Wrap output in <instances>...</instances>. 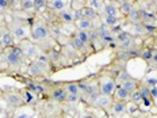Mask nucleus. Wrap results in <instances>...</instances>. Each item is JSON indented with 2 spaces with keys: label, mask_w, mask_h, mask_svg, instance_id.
Segmentation results:
<instances>
[{
  "label": "nucleus",
  "mask_w": 157,
  "mask_h": 118,
  "mask_svg": "<svg viewBox=\"0 0 157 118\" xmlns=\"http://www.w3.org/2000/svg\"><path fill=\"white\" fill-rule=\"evenodd\" d=\"M81 12H83V18L88 19V21H92V19H95L98 16V12L91 7H84L83 10H81Z\"/></svg>",
  "instance_id": "2eb2a0df"
},
{
  "label": "nucleus",
  "mask_w": 157,
  "mask_h": 118,
  "mask_svg": "<svg viewBox=\"0 0 157 118\" xmlns=\"http://www.w3.org/2000/svg\"><path fill=\"white\" fill-rule=\"evenodd\" d=\"M15 38L12 37V34L10 31H4L0 35V42H2V46H12L14 45Z\"/></svg>",
  "instance_id": "0eeeda50"
},
{
  "label": "nucleus",
  "mask_w": 157,
  "mask_h": 118,
  "mask_svg": "<svg viewBox=\"0 0 157 118\" xmlns=\"http://www.w3.org/2000/svg\"><path fill=\"white\" fill-rule=\"evenodd\" d=\"M65 91H67V94H73V95H80L81 92L77 83H68L67 87H65Z\"/></svg>",
  "instance_id": "a211bd4d"
},
{
  "label": "nucleus",
  "mask_w": 157,
  "mask_h": 118,
  "mask_svg": "<svg viewBox=\"0 0 157 118\" xmlns=\"http://www.w3.org/2000/svg\"><path fill=\"white\" fill-rule=\"evenodd\" d=\"M115 46H117L115 42H111V44H110V48H115Z\"/></svg>",
  "instance_id": "603ef678"
},
{
  "label": "nucleus",
  "mask_w": 157,
  "mask_h": 118,
  "mask_svg": "<svg viewBox=\"0 0 157 118\" xmlns=\"http://www.w3.org/2000/svg\"><path fill=\"white\" fill-rule=\"evenodd\" d=\"M114 95L117 96L118 100H121V102H125V100H129L130 99V92H127V91L125 90V88L122 87H117L115 92H114Z\"/></svg>",
  "instance_id": "6e6552de"
},
{
  "label": "nucleus",
  "mask_w": 157,
  "mask_h": 118,
  "mask_svg": "<svg viewBox=\"0 0 157 118\" xmlns=\"http://www.w3.org/2000/svg\"><path fill=\"white\" fill-rule=\"evenodd\" d=\"M130 45H132V39H129V41H126V42H123V44H121V48H129Z\"/></svg>",
  "instance_id": "49530a36"
},
{
  "label": "nucleus",
  "mask_w": 157,
  "mask_h": 118,
  "mask_svg": "<svg viewBox=\"0 0 157 118\" xmlns=\"http://www.w3.org/2000/svg\"><path fill=\"white\" fill-rule=\"evenodd\" d=\"M52 96H53L54 100L63 103V102H67L68 94H67V91H65V88H60V87H58V88H54V90H53V92H52Z\"/></svg>",
  "instance_id": "39448f33"
},
{
  "label": "nucleus",
  "mask_w": 157,
  "mask_h": 118,
  "mask_svg": "<svg viewBox=\"0 0 157 118\" xmlns=\"http://www.w3.org/2000/svg\"><path fill=\"white\" fill-rule=\"evenodd\" d=\"M146 84H148V86H150V88H152V87H156L157 79H156V77H149L148 80H146Z\"/></svg>",
  "instance_id": "ea45409f"
},
{
  "label": "nucleus",
  "mask_w": 157,
  "mask_h": 118,
  "mask_svg": "<svg viewBox=\"0 0 157 118\" xmlns=\"http://www.w3.org/2000/svg\"><path fill=\"white\" fill-rule=\"evenodd\" d=\"M138 91H140V94H141L142 100H145V99H150V92H149V88L142 87V88H138Z\"/></svg>",
  "instance_id": "c756f323"
},
{
  "label": "nucleus",
  "mask_w": 157,
  "mask_h": 118,
  "mask_svg": "<svg viewBox=\"0 0 157 118\" xmlns=\"http://www.w3.org/2000/svg\"><path fill=\"white\" fill-rule=\"evenodd\" d=\"M111 31H114V33H117V34H119V33L122 31V27H121V26H114V27L111 29Z\"/></svg>",
  "instance_id": "a18cd8bd"
},
{
  "label": "nucleus",
  "mask_w": 157,
  "mask_h": 118,
  "mask_svg": "<svg viewBox=\"0 0 157 118\" xmlns=\"http://www.w3.org/2000/svg\"><path fill=\"white\" fill-rule=\"evenodd\" d=\"M26 99H27V102H29V100L31 99V95L29 94V92H26Z\"/></svg>",
  "instance_id": "3c124183"
},
{
  "label": "nucleus",
  "mask_w": 157,
  "mask_h": 118,
  "mask_svg": "<svg viewBox=\"0 0 157 118\" xmlns=\"http://www.w3.org/2000/svg\"><path fill=\"white\" fill-rule=\"evenodd\" d=\"M118 22H119V19H118V16H104V25L109 27H114V26L118 25Z\"/></svg>",
  "instance_id": "a878e982"
},
{
  "label": "nucleus",
  "mask_w": 157,
  "mask_h": 118,
  "mask_svg": "<svg viewBox=\"0 0 157 118\" xmlns=\"http://www.w3.org/2000/svg\"><path fill=\"white\" fill-rule=\"evenodd\" d=\"M71 45H72V48H75L76 50H84V49L87 48V44H84V42L81 41V39H78L76 35L71 39Z\"/></svg>",
  "instance_id": "dca6fc26"
},
{
  "label": "nucleus",
  "mask_w": 157,
  "mask_h": 118,
  "mask_svg": "<svg viewBox=\"0 0 157 118\" xmlns=\"http://www.w3.org/2000/svg\"><path fill=\"white\" fill-rule=\"evenodd\" d=\"M48 6L56 11H64L67 7V2L65 0H52V2H48Z\"/></svg>",
  "instance_id": "9d476101"
},
{
  "label": "nucleus",
  "mask_w": 157,
  "mask_h": 118,
  "mask_svg": "<svg viewBox=\"0 0 157 118\" xmlns=\"http://www.w3.org/2000/svg\"><path fill=\"white\" fill-rule=\"evenodd\" d=\"M7 63L11 65V67H19L22 63V57L15 53H12V52H10L7 54Z\"/></svg>",
  "instance_id": "1a4fd4ad"
},
{
  "label": "nucleus",
  "mask_w": 157,
  "mask_h": 118,
  "mask_svg": "<svg viewBox=\"0 0 157 118\" xmlns=\"http://www.w3.org/2000/svg\"><path fill=\"white\" fill-rule=\"evenodd\" d=\"M11 34L15 39L22 41V39H26V37H27V30H26V27H23L22 25H16V26L12 27Z\"/></svg>",
  "instance_id": "20e7f679"
},
{
  "label": "nucleus",
  "mask_w": 157,
  "mask_h": 118,
  "mask_svg": "<svg viewBox=\"0 0 157 118\" xmlns=\"http://www.w3.org/2000/svg\"><path fill=\"white\" fill-rule=\"evenodd\" d=\"M76 37L78 39H81V41L84 42V44H88V42L91 41V35H90V33L88 31H84V30H78L77 31V34H76Z\"/></svg>",
  "instance_id": "393cba45"
},
{
  "label": "nucleus",
  "mask_w": 157,
  "mask_h": 118,
  "mask_svg": "<svg viewBox=\"0 0 157 118\" xmlns=\"http://www.w3.org/2000/svg\"><path fill=\"white\" fill-rule=\"evenodd\" d=\"M30 88L33 91H35V92H44V91H45V88L42 86H38V84H31Z\"/></svg>",
  "instance_id": "4c0bfd02"
},
{
  "label": "nucleus",
  "mask_w": 157,
  "mask_h": 118,
  "mask_svg": "<svg viewBox=\"0 0 157 118\" xmlns=\"http://www.w3.org/2000/svg\"><path fill=\"white\" fill-rule=\"evenodd\" d=\"M15 118H31V116L29 113H16V117Z\"/></svg>",
  "instance_id": "37998d69"
},
{
  "label": "nucleus",
  "mask_w": 157,
  "mask_h": 118,
  "mask_svg": "<svg viewBox=\"0 0 157 118\" xmlns=\"http://www.w3.org/2000/svg\"><path fill=\"white\" fill-rule=\"evenodd\" d=\"M88 4H90L91 8H94L95 11H96V10H100V8H102V4H103V3L99 2V0H90V2H88Z\"/></svg>",
  "instance_id": "7c9ffc66"
},
{
  "label": "nucleus",
  "mask_w": 157,
  "mask_h": 118,
  "mask_svg": "<svg viewBox=\"0 0 157 118\" xmlns=\"http://www.w3.org/2000/svg\"><path fill=\"white\" fill-rule=\"evenodd\" d=\"M144 30L149 31V33H153V31H156V26L152 25V23H144Z\"/></svg>",
  "instance_id": "c9c22d12"
},
{
  "label": "nucleus",
  "mask_w": 157,
  "mask_h": 118,
  "mask_svg": "<svg viewBox=\"0 0 157 118\" xmlns=\"http://www.w3.org/2000/svg\"><path fill=\"white\" fill-rule=\"evenodd\" d=\"M129 79H130V76H129V73H127L126 71H123L122 73L119 75V80L122 81V83H123V81H125V80H129Z\"/></svg>",
  "instance_id": "79ce46f5"
},
{
  "label": "nucleus",
  "mask_w": 157,
  "mask_h": 118,
  "mask_svg": "<svg viewBox=\"0 0 157 118\" xmlns=\"http://www.w3.org/2000/svg\"><path fill=\"white\" fill-rule=\"evenodd\" d=\"M73 18H75V21H76V22L81 21V19H84V18H83V12H81V10H76V11L73 12Z\"/></svg>",
  "instance_id": "e433bc0d"
},
{
  "label": "nucleus",
  "mask_w": 157,
  "mask_h": 118,
  "mask_svg": "<svg viewBox=\"0 0 157 118\" xmlns=\"http://www.w3.org/2000/svg\"><path fill=\"white\" fill-rule=\"evenodd\" d=\"M103 11H104V15L106 16H117L118 15V8H117L115 4H113V3L104 4Z\"/></svg>",
  "instance_id": "ddd939ff"
},
{
  "label": "nucleus",
  "mask_w": 157,
  "mask_h": 118,
  "mask_svg": "<svg viewBox=\"0 0 157 118\" xmlns=\"http://www.w3.org/2000/svg\"><path fill=\"white\" fill-rule=\"evenodd\" d=\"M107 35H110V30L107 29V26H106V25H104V26H100V27L98 29V37L104 38V37H107Z\"/></svg>",
  "instance_id": "c85d7f7f"
},
{
  "label": "nucleus",
  "mask_w": 157,
  "mask_h": 118,
  "mask_svg": "<svg viewBox=\"0 0 157 118\" xmlns=\"http://www.w3.org/2000/svg\"><path fill=\"white\" fill-rule=\"evenodd\" d=\"M48 6V2L46 0H34V8L38 10V8H45Z\"/></svg>",
  "instance_id": "2f4dec72"
},
{
  "label": "nucleus",
  "mask_w": 157,
  "mask_h": 118,
  "mask_svg": "<svg viewBox=\"0 0 157 118\" xmlns=\"http://www.w3.org/2000/svg\"><path fill=\"white\" fill-rule=\"evenodd\" d=\"M83 118H95V117H94L91 113H86V114L83 116Z\"/></svg>",
  "instance_id": "09e8293b"
},
{
  "label": "nucleus",
  "mask_w": 157,
  "mask_h": 118,
  "mask_svg": "<svg viewBox=\"0 0 157 118\" xmlns=\"http://www.w3.org/2000/svg\"><path fill=\"white\" fill-rule=\"evenodd\" d=\"M41 68L37 65V63H33L30 67H29V71H27V73L30 75V76H39L41 75Z\"/></svg>",
  "instance_id": "5701e85b"
},
{
  "label": "nucleus",
  "mask_w": 157,
  "mask_h": 118,
  "mask_svg": "<svg viewBox=\"0 0 157 118\" xmlns=\"http://www.w3.org/2000/svg\"><path fill=\"white\" fill-rule=\"evenodd\" d=\"M111 102H113V99H111V96H106V95H99L98 96V99L95 100V106L100 107V109H107V107L111 106Z\"/></svg>",
  "instance_id": "423d86ee"
},
{
  "label": "nucleus",
  "mask_w": 157,
  "mask_h": 118,
  "mask_svg": "<svg viewBox=\"0 0 157 118\" xmlns=\"http://www.w3.org/2000/svg\"><path fill=\"white\" fill-rule=\"evenodd\" d=\"M10 4H11V2H8V0H0V8L2 10H7Z\"/></svg>",
  "instance_id": "58836bf2"
},
{
  "label": "nucleus",
  "mask_w": 157,
  "mask_h": 118,
  "mask_svg": "<svg viewBox=\"0 0 157 118\" xmlns=\"http://www.w3.org/2000/svg\"><path fill=\"white\" fill-rule=\"evenodd\" d=\"M31 35L34 41H44L49 37V29L45 25H34L31 29Z\"/></svg>",
  "instance_id": "f03ea898"
},
{
  "label": "nucleus",
  "mask_w": 157,
  "mask_h": 118,
  "mask_svg": "<svg viewBox=\"0 0 157 118\" xmlns=\"http://www.w3.org/2000/svg\"><path fill=\"white\" fill-rule=\"evenodd\" d=\"M153 118H157V117H153Z\"/></svg>",
  "instance_id": "864d4df0"
},
{
  "label": "nucleus",
  "mask_w": 157,
  "mask_h": 118,
  "mask_svg": "<svg viewBox=\"0 0 157 118\" xmlns=\"http://www.w3.org/2000/svg\"><path fill=\"white\" fill-rule=\"evenodd\" d=\"M150 92V98H157V87H152L149 90Z\"/></svg>",
  "instance_id": "c03bdc74"
},
{
  "label": "nucleus",
  "mask_w": 157,
  "mask_h": 118,
  "mask_svg": "<svg viewBox=\"0 0 157 118\" xmlns=\"http://www.w3.org/2000/svg\"><path fill=\"white\" fill-rule=\"evenodd\" d=\"M129 39H132V34L127 31H121L119 34H117L115 37V41L118 42V44H123V42L129 41Z\"/></svg>",
  "instance_id": "412c9836"
},
{
  "label": "nucleus",
  "mask_w": 157,
  "mask_h": 118,
  "mask_svg": "<svg viewBox=\"0 0 157 118\" xmlns=\"http://www.w3.org/2000/svg\"><path fill=\"white\" fill-rule=\"evenodd\" d=\"M7 102L11 104V106H21L23 99H22V96L18 94H10V95H7Z\"/></svg>",
  "instance_id": "4468645a"
},
{
  "label": "nucleus",
  "mask_w": 157,
  "mask_h": 118,
  "mask_svg": "<svg viewBox=\"0 0 157 118\" xmlns=\"http://www.w3.org/2000/svg\"><path fill=\"white\" fill-rule=\"evenodd\" d=\"M77 23V27L78 30H84V31H88L92 29V21H88V19H81V21L76 22Z\"/></svg>",
  "instance_id": "f3484780"
},
{
  "label": "nucleus",
  "mask_w": 157,
  "mask_h": 118,
  "mask_svg": "<svg viewBox=\"0 0 157 118\" xmlns=\"http://www.w3.org/2000/svg\"><path fill=\"white\" fill-rule=\"evenodd\" d=\"M60 18L63 19L64 22H67V23H72V22L75 21V18H73V12H72V11H68V10H64V11H61Z\"/></svg>",
  "instance_id": "4be33fe9"
},
{
  "label": "nucleus",
  "mask_w": 157,
  "mask_h": 118,
  "mask_svg": "<svg viewBox=\"0 0 157 118\" xmlns=\"http://www.w3.org/2000/svg\"><path fill=\"white\" fill-rule=\"evenodd\" d=\"M127 16H129V19L133 22L134 25H136V23H140V22H141V12H140L138 10H136V8H133L132 12H130V14L127 15Z\"/></svg>",
  "instance_id": "aec40b11"
},
{
  "label": "nucleus",
  "mask_w": 157,
  "mask_h": 118,
  "mask_svg": "<svg viewBox=\"0 0 157 118\" xmlns=\"http://www.w3.org/2000/svg\"><path fill=\"white\" fill-rule=\"evenodd\" d=\"M133 10V3L132 2H121V11L123 12V14L129 15L130 12H132Z\"/></svg>",
  "instance_id": "b1692460"
},
{
  "label": "nucleus",
  "mask_w": 157,
  "mask_h": 118,
  "mask_svg": "<svg viewBox=\"0 0 157 118\" xmlns=\"http://www.w3.org/2000/svg\"><path fill=\"white\" fill-rule=\"evenodd\" d=\"M126 113H129V114H137V113H140V107H138V104H136V103H133V102H130V103H127L126 104Z\"/></svg>",
  "instance_id": "bb28decb"
},
{
  "label": "nucleus",
  "mask_w": 157,
  "mask_h": 118,
  "mask_svg": "<svg viewBox=\"0 0 157 118\" xmlns=\"http://www.w3.org/2000/svg\"><path fill=\"white\" fill-rule=\"evenodd\" d=\"M22 8L23 10L34 8V0H25V2H22Z\"/></svg>",
  "instance_id": "473e14b6"
},
{
  "label": "nucleus",
  "mask_w": 157,
  "mask_h": 118,
  "mask_svg": "<svg viewBox=\"0 0 157 118\" xmlns=\"http://www.w3.org/2000/svg\"><path fill=\"white\" fill-rule=\"evenodd\" d=\"M121 87H122V88H125V90L127 91V92H130V94H132L133 91L138 90V86H137V81H136V80H133V79H129V80H125L122 84H121Z\"/></svg>",
  "instance_id": "9b49d317"
},
{
  "label": "nucleus",
  "mask_w": 157,
  "mask_h": 118,
  "mask_svg": "<svg viewBox=\"0 0 157 118\" xmlns=\"http://www.w3.org/2000/svg\"><path fill=\"white\" fill-rule=\"evenodd\" d=\"M152 57H153V53H152V50H145L142 53V58L145 61H150L152 60Z\"/></svg>",
  "instance_id": "f704fd0d"
},
{
  "label": "nucleus",
  "mask_w": 157,
  "mask_h": 118,
  "mask_svg": "<svg viewBox=\"0 0 157 118\" xmlns=\"http://www.w3.org/2000/svg\"><path fill=\"white\" fill-rule=\"evenodd\" d=\"M80 100V95H73V94H68L67 96V102L69 103H76Z\"/></svg>",
  "instance_id": "72a5a7b5"
},
{
  "label": "nucleus",
  "mask_w": 157,
  "mask_h": 118,
  "mask_svg": "<svg viewBox=\"0 0 157 118\" xmlns=\"http://www.w3.org/2000/svg\"><path fill=\"white\" fill-rule=\"evenodd\" d=\"M50 60H52V61L58 60V53H56V52H53V53L50 54Z\"/></svg>",
  "instance_id": "de8ad7c7"
},
{
  "label": "nucleus",
  "mask_w": 157,
  "mask_h": 118,
  "mask_svg": "<svg viewBox=\"0 0 157 118\" xmlns=\"http://www.w3.org/2000/svg\"><path fill=\"white\" fill-rule=\"evenodd\" d=\"M130 100H132L133 103H136V104H140L142 102V98H141V94H140V91L138 90H136V91H133L132 94H130Z\"/></svg>",
  "instance_id": "cd10ccee"
},
{
  "label": "nucleus",
  "mask_w": 157,
  "mask_h": 118,
  "mask_svg": "<svg viewBox=\"0 0 157 118\" xmlns=\"http://www.w3.org/2000/svg\"><path fill=\"white\" fill-rule=\"evenodd\" d=\"M21 48H22V50H23L25 56H27V57H30V58H38L39 50L34 44H31V42H25V44H22Z\"/></svg>",
  "instance_id": "7ed1b4c3"
},
{
  "label": "nucleus",
  "mask_w": 157,
  "mask_h": 118,
  "mask_svg": "<svg viewBox=\"0 0 157 118\" xmlns=\"http://www.w3.org/2000/svg\"><path fill=\"white\" fill-rule=\"evenodd\" d=\"M117 83L114 79L111 77H103L100 79V84H99V92L100 95H106V96H113L114 92L117 90Z\"/></svg>",
  "instance_id": "f257e3e1"
},
{
  "label": "nucleus",
  "mask_w": 157,
  "mask_h": 118,
  "mask_svg": "<svg viewBox=\"0 0 157 118\" xmlns=\"http://www.w3.org/2000/svg\"><path fill=\"white\" fill-rule=\"evenodd\" d=\"M37 65L41 69H44V68H46V67H49V63H50V60H49V57L48 56H44V54H39L38 56V58H37Z\"/></svg>",
  "instance_id": "6ab92c4d"
},
{
  "label": "nucleus",
  "mask_w": 157,
  "mask_h": 118,
  "mask_svg": "<svg viewBox=\"0 0 157 118\" xmlns=\"http://www.w3.org/2000/svg\"><path fill=\"white\" fill-rule=\"evenodd\" d=\"M134 30H136V33H138V34H141V33L145 31V30H144V25H141V23H136V25H134Z\"/></svg>",
  "instance_id": "a19ab883"
},
{
  "label": "nucleus",
  "mask_w": 157,
  "mask_h": 118,
  "mask_svg": "<svg viewBox=\"0 0 157 118\" xmlns=\"http://www.w3.org/2000/svg\"><path fill=\"white\" fill-rule=\"evenodd\" d=\"M113 111L115 116H122L123 113H126V103L125 102H121V100H118V102H114L113 103Z\"/></svg>",
  "instance_id": "f8f14e48"
},
{
  "label": "nucleus",
  "mask_w": 157,
  "mask_h": 118,
  "mask_svg": "<svg viewBox=\"0 0 157 118\" xmlns=\"http://www.w3.org/2000/svg\"><path fill=\"white\" fill-rule=\"evenodd\" d=\"M152 61H153V63H155V64H157V53H155V54H153V57H152Z\"/></svg>",
  "instance_id": "8fccbe9b"
}]
</instances>
